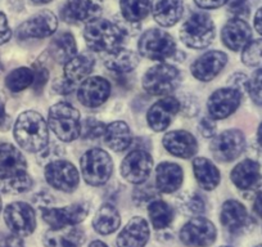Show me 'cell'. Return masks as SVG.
Instances as JSON below:
<instances>
[{
  "label": "cell",
  "mask_w": 262,
  "mask_h": 247,
  "mask_svg": "<svg viewBox=\"0 0 262 247\" xmlns=\"http://www.w3.org/2000/svg\"><path fill=\"white\" fill-rule=\"evenodd\" d=\"M32 71H34V87L35 92H41L42 88L47 85L48 80H49V71L48 69H45L41 64H35L34 67H32Z\"/></svg>",
  "instance_id": "bcb514c9"
},
{
  "label": "cell",
  "mask_w": 262,
  "mask_h": 247,
  "mask_svg": "<svg viewBox=\"0 0 262 247\" xmlns=\"http://www.w3.org/2000/svg\"><path fill=\"white\" fill-rule=\"evenodd\" d=\"M228 62V55L220 50L207 52L196 58L190 66L191 75L200 81L207 83L215 79L224 70Z\"/></svg>",
  "instance_id": "2e32d148"
},
{
  "label": "cell",
  "mask_w": 262,
  "mask_h": 247,
  "mask_svg": "<svg viewBox=\"0 0 262 247\" xmlns=\"http://www.w3.org/2000/svg\"><path fill=\"white\" fill-rule=\"evenodd\" d=\"M193 171L196 181L206 191H212L220 184L221 175L219 169L208 158L196 157L193 161Z\"/></svg>",
  "instance_id": "f546056e"
},
{
  "label": "cell",
  "mask_w": 262,
  "mask_h": 247,
  "mask_svg": "<svg viewBox=\"0 0 262 247\" xmlns=\"http://www.w3.org/2000/svg\"><path fill=\"white\" fill-rule=\"evenodd\" d=\"M258 0H228V11L234 16H248Z\"/></svg>",
  "instance_id": "f6af8a7d"
},
{
  "label": "cell",
  "mask_w": 262,
  "mask_h": 247,
  "mask_svg": "<svg viewBox=\"0 0 262 247\" xmlns=\"http://www.w3.org/2000/svg\"><path fill=\"white\" fill-rule=\"evenodd\" d=\"M221 247H231V246H221Z\"/></svg>",
  "instance_id": "be15d7a7"
},
{
  "label": "cell",
  "mask_w": 262,
  "mask_h": 247,
  "mask_svg": "<svg viewBox=\"0 0 262 247\" xmlns=\"http://www.w3.org/2000/svg\"><path fill=\"white\" fill-rule=\"evenodd\" d=\"M254 29L259 35H262V8H259L254 16Z\"/></svg>",
  "instance_id": "11a10c76"
},
{
  "label": "cell",
  "mask_w": 262,
  "mask_h": 247,
  "mask_svg": "<svg viewBox=\"0 0 262 247\" xmlns=\"http://www.w3.org/2000/svg\"><path fill=\"white\" fill-rule=\"evenodd\" d=\"M179 209L186 216H198L206 211V203L198 193L186 192L179 198Z\"/></svg>",
  "instance_id": "74e56055"
},
{
  "label": "cell",
  "mask_w": 262,
  "mask_h": 247,
  "mask_svg": "<svg viewBox=\"0 0 262 247\" xmlns=\"http://www.w3.org/2000/svg\"><path fill=\"white\" fill-rule=\"evenodd\" d=\"M104 142L115 152L127 150L133 143L131 130L123 121H113L107 125L104 133Z\"/></svg>",
  "instance_id": "4dcf8cb0"
},
{
  "label": "cell",
  "mask_w": 262,
  "mask_h": 247,
  "mask_svg": "<svg viewBox=\"0 0 262 247\" xmlns=\"http://www.w3.org/2000/svg\"><path fill=\"white\" fill-rule=\"evenodd\" d=\"M247 92L251 95V99L256 105L262 106V69H258L248 81Z\"/></svg>",
  "instance_id": "ee69618b"
},
{
  "label": "cell",
  "mask_w": 262,
  "mask_h": 247,
  "mask_svg": "<svg viewBox=\"0 0 262 247\" xmlns=\"http://www.w3.org/2000/svg\"><path fill=\"white\" fill-rule=\"evenodd\" d=\"M138 49L143 57L152 60H165L176 52L173 37L160 29H150L142 35Z\"/></svg>",
  "instance_id": "52a82bcc"
},
{
  "label": "cell",
  "mask_w": 262,
  "mask_h": 247,
  "mask_svg": "<svg viewBox=\"0 0 262 247\" xmlns=\"http://www.w3.org/2000/svg\"><path fill=\"white\" fill-rule=\"evenodd\" d=\"M221 39L226 48L238 52V50L244 49L251 43L252 30L243 19L233 18L223 27Z\"/></svg>",
  "instance_id": "603a6c76"
},
{
  "label": "cell",
  "mask_w": 262,
  "mask_h": 247,
  "mask_svg": "<svg viewBox=\"0 0 262 247\" xmlns=\"http://www.w3.org/2000/svg\"><path fill=\"white\" fill-rule=\"evenodd\" d=\"M201 134L205 138H213L216 134V123L212 118L205 117L201 120L200 127H198Z\"/></svg>",
  "instance_id": "c3c4849f"
},
{
  "label": "cell",
  "mask_w": 262,
  "mask_h": 247,
  "mask_svg": "<svg viewBox=\"0 0 262 247\" xmlns=\"http://www.w3.org/2000/svg\"><path fill=\"white\" fill-rule=\"evenodd\" d=\"M0 247H24V241L13 233H0Z\"/></svg>",
  "instance_id": "7dc6e473"
},
{
  "label": "cell",
  "mask_w": 262,
  "mask_h": 247,
  "mask_svg": "<svg viewBox=\"0 0 262 247\" xmlns=\"http://www.w3.org/2000/svg\"><path fill=\"white\" fill-rule=\"evenodd\" d=\"M256 247H262V244H258V246H256Z\"/></svg>",
  "instance_id": "6125c7cd"
},
{
  "label": "cell",
  "mask_w": 262,
  "mask_h": 247,
  "mask_svg": "<svg viewBox=\"0 0 262 247\" xmlns=\"http://www.w3.org/2000/svg\"><path fill=\"white\" fill-rule=\"evenodd\" d=\"M121 225V216L117 209L111 203H104L99 208L93 219V228L99 234H111Z\"/></svg>",
  "instance_id": "836d02e7"
},
{
  "label": "cell",
  "mask_w": 262,
  "mask_h": 247,
  "mask_svg": "<svg viewBox=\"0 0 262 247\" xmlns=\"http://www.w3.org/2000/svg\"><path fill=\"white\" fill-rule=\"evenodd\" d=\"M45 179L53 188L62 192H74L80 183V174L70 161L58 160L45 166Z\"/></svg>",
  "instance_id": "8fae6325"
},
{
  "label": "cell",
  "mask_w": 262,
  "mask_h": 247,
  "mask_svg": "<svg viewBox=\"0 0 262 247\" xmlns=\"http://www.w3.org/2000/svg\"><path fill=\"white\" fill-rule=\"evenodd\" d=\"M180 83V71L172 65L161 64L150 67L143 77V88L152 95H167Z\"/></svg>",
  "instance_id": "8992f818"
},
{
  "label": "cell",
  "mask_w": 262,
  "mask_h": 247,
  "mask_svg": "<svg viewBox=\"0 0 262 247\" xmlns=\"http://www.w3.org/2000/svg\"><path fill=\"white\" fill-rule=\"evenodd\" d=\"M3 71H4V66L3 64H2V59H0V74H2Z\"/></svg>",
  "instance_id": "91938a15"
},
{
  "label": "cell",
  "mask_w": 262,
  "mask_h": 247,
  "mask_svg": "<svg viewBox=\"0 0 262 247\" xmlns=\"http://www.w3.org/2000/svg\"><path fill=\"white\" fill-rule=\"evenodd\" d=\"M217 229L215 224L202 216L191 218L180 231V239L188 247H210L215 243Z\"/></svg>",
  "instance_id": "ba28073f"
},
{
  "label": "cell",
  "mask_w": 262,
  "mask_h": 247,
  "mask_svg": "<svg viewBox=\"0 0 262 247\" xmlns=\"http://www.w3.org/2000/svg\"><path fill=\"white\" fill-rule=\"evenodd\" d=\"M4 220L13 234L19 237L30 236L36 228V215L29 203L12 202L4 209Z\"/></svg>",
  "instance_id": "9c48e42d"
},
{
  "label": "cell",
  "mask_w": 262,
  "mask_h": 247,
  "mask_svg": "<svg viewBox=\"0 0 262 247\" xmlns=\"http://www.w3.org/2000/svg\"><path fill=\"white\" fill-rule=\"evenodd\" d=\"M102 14L100 0H67L63 7L62 17L66 22H84L90 24Z\"/></svg>",
  "instance_id": "ac0fdd59"
},
{
  "label": "cell",
  "mask_w": 262,
  "mask_h": 247,
  "mask_svg": "<svg viewBox=\"0 0 262 247\" xmlns=\"http://www.w3.org/2000/svg\"><path fill=\"white\" fill-rule=\"evenodd\" d=\"M90 211L88 202H77L66 208L40 209L42 219L50 228H62L67 225H77L86 219Z\"/></svg>",
  "instance_id": "30bf717a"
},
{
  "label": "cell",
  "mask_w": 262,
  "mask_h": 247,
  "mask_svg": "<svg viewBox=\"0 0 262 247\" xmlns=\"http://www.w3.org/2000/svg\"><path fill=\"white\" fill-rule=\"evenodd\" d=\"M253 210L259 218L262 219V192L258 193L254 198V203H253Z\"/></svg>",
  "instance_id": "db71d44e"
},
{
  "label": "cell",
  "mask_w": 262,
  "mask_h": 247,
  "mask_svg": "<svg viewBox=\"0 0 262 247\" xmlns=\"http://www.w3.org/2000/svg\"><path fill=\"white\" fill-rule=\"evenodd\" d=\"M14 139L27 152H40L49 145L47 121L35 111H25L17 118L13 129Z\"/></svg>",
  "instance_id": "6da1fadb"
},
{
  "label": "cell",
  "mask_w": 262,
  "mask_h": 247,
  "mask_svg": "<svg viewBox=\"0 0 262 247\" xmlns=\"http://www.w3.org/2000/svg\"><path fill=\"white\" fill-rule=\"evenodd\" d=\"M95 65V59L89 53L76 54L64 65V79L76 85L90 75Z\"/></svg>",
  "instance_id": "f1b7e54d"
},
{
  "label": "cell",
  "mask_w": 262,
  "mask_h": 247,
  "mask_svg": "<svg viewBox=\"0 0 262 247\" xmlns=\"http://www.w3.org/2000/svg\"><path fill=\"white\" fill-rule=\"evenodd\" d=\"M244 147H246V138L243 133L241 130L230 129L216 135L211 143L210 150L216 160L221 162H230L242 155Z\"/></svg>",
  "instance_id": "7c38bea8"
},
{
  "label": "cell",
  "mask_w": 262,
  "mask_h": 247,
  "mask_svg": "<svg viewBox=\"0 0 262 247\" xmlns=\"http://www.w3.org/2000/svg\"><path fill=\"white\" fill-rule=\"evenodd\" d=\"M243 64L249 67H261L262 69V39L252 42L243 49L242 54Z\"/></svg>",
  "instance_id": "60d3db41"
},
{
  "label": "cell",
  "mask_w": 262,
  "mask_h": 247,
  "mask_svg": "<svg viewBox=\"0 0 262 247\" xmlns=\"http://www.w3.org/2000/svg\"><path fill=\"white\" fill-rule=\"evenodd\" d=\"M34 71L29 67H19L9 72L6 77V87L12 93H18L34 84Z\"/></svg>",
  "instance_id": "8d00e7d4"
},
{
  "label": "cell",
  "mask_w": 262,
  "mask_h": 247,
  "mask_svg": "<svg viewBox=\"0 0 262 247\" xmlns=\"http://www.w3.org/2000/svg\"><path fill=\"white\" fill-rule=\"evenodd\" d=\"M49 53L58 64H67L77 54V45L74 35L70 32H60L55 35L49 45Z\"/></svg>",
  "instance_id": "d6a6232c"
},
{
  "label": "cell",
  "mask_w": 262,
  "mask_h": 247,
  "mask_svg": "<svg viewBox=\"0 0 262 247\" xmlns=\"http://www.w3.org/2000/svg\"><path fill=\"white\" fill-rule=\"evenodd\" d=\"M257 140H258L259 146H261V147H262V122L259 123L258 130H257Z\"/></svg>",
  "instance_id": "9f6ffc18"
},
{
  "label": "cell",
  "mask_w": 262,
  "mask_h": 247,
  "mask_svg": "<svg viewBox=\"0 0 262 247\" xmlns=\"http://www.w3.org/2000/svg\"><path fill=\"white\" fill-rule=\"evenodd\" d=\"M110 95L111 83L102 76L88 77L77 90V99L82 106L90 108L102 106Z\"/></svg>",
  "instance_id": "e0dca14e"
},
{
  "label": "cell",
  "mask_w": 262,
  "mask_h": 247,
  "mask_svg": "<svg viewBox=\"0 0 262 247\" xmlns=\"http://www.w3.org/2000/svg\"><path fill=\"white\" fill-rule=\"evenodd\" d=\"M32 184H34V180L29 175V173H26L22 174V175L2 180L0 188L4 193H24L31 190Z\"/></svg>",
  "instance_id": "f35d334b"
},
{
  "label": "cell",
  "mask_w": 262,
  "mask_h": 247,
  "mask_svg": "<svg viewBox=\"0 0 262 247\" xmlns=\"http://www.w3.org/2000/svg\"><path fill=\"white\" fill-rule=\"evenodd\" d=\"M220 219L223 225L231 233L244 232L253 225L251 216L247 213L243 203L236 200H228L221 208Z\"/></svg>",
  "instance_id": "44dd1931"
},
{
  "label": "cell",
  "mask_w": 262,
  "mask_h": 247,
  "mask_svg": "<svg viewBox=\"0 0 262 247\" xmlns=\"http://www.w3.org/2000/svg\"><path fill=\"white\" fill-rule=\"evenodd\" d=\"M64 153L66 151L62 146L52 143V145L47 146L42 151H40L39 156H37V161H39V163H41L42 166H47L49 165L50 162L62 160Z\"/></svg>",
  "instance_id": "7bdbcfd3"
},
{
  "label": "cell",
  "mask_w": 262,
  "mask_h": 247,
  "mask_svg": "<svg viewBox=\"0 0 262 247\" xmlns=\"http://www.w3.org/2000/svg\"><path fill=\"white\" fill-rule=\"evenodd\" d=\"M148 214L156 229H165L173 220V211L168 203L162 200H155L148 205Z\"/></svg>",
  "instance_id": "d590c367"
},
{
  "label": "cell",
  "mask_w": 262,
  "mask_h": 247,
  "mask_svg": "<svg viewBox=\"0 0 262 247\" xmlns=\"http://www.w3.org/2000/svg\"><path fill=\"white\" fill-rule=\"evenodd\" d=\"M153 158L148 151H131L121 163V175L133 184H142L148 180L152 171Z\"/></svg>",
  "instance_id": "4fadbf2b"
},
{
  "label": "cell",
  "mask_w": 262,
  "mask_h": 247,
  "mask_svg": "<svg viewBox=\"0 0 262 247\" xmlns=\"http://www.w3.org/2000/svg\"><path fill=\"white\" fill-rule=\"evenodd\" d=\"M31 2L34 4H47V3H50L52 0H31Z\"/></svg>",
  "instance_id": "680465c9"
},
{
  "label": "cell",
  "mask_w": 262,
  "mask_h": 247,
  "mask_svg": "<svg viewBox=\"0 0 262 247\" xmlns=\"http://www.w3.org/2000/svg\"><path fill=\"white\" fill-rule=\"evenodd\" d=\"M180 39L193 49L207 48L215 39V25L212 18L203 12H194L186 18L180 30Z\"/></svg>",
  "instance_id": "277c9868"
},
{
  "label": "cell",
  "mask_w": 262,
  "mask_h": 247,
  "mask_svg": "<svg viewBox=\"0 0 262 247\" xmlns=\"http://www.w3.org/2000/svg\"><path fill=\"white\" fill-rule=\"evenodd\" d=\"M84 242V231L75 225L50 228L44 234V243L47 247H81Z\"/></svg>",
  "instance_id": "484cf974"
},
{
  "label": "cell",
  "mask_w": 262,
  "mask_h": 247,
  "mask_svg": "<svg viewBox=\"0 0 262 247\" xmlns=\"http://www.w3.org/2000/svg\"><path fill=\"white\" fill-rule=\"evenodd\" d=\"M90 247H108V246L102 241H94L90 243Z\"/></svg>",
  "instance_id": "6f0895ef"
},
{
  "label": "cell",
  "mask_w": 262,
  "mask_h": 247,
  "mask_svg": "<svg viewBox=\"0 0 262 247\" xmlns=\"http://www.w3.org/2000/svg\"><path fill=\"white\" fill-rule=\"evenodd\" d=\"M231 181L236 188L246 192L259 190L262 186V174L258 162L251 158L239 162L231 171Z\"/></svg>",
  "instance_id": "ffe728a7"
},
{
  "label": "cell",
  "mask_w": 262,
  "mask_h": 247,
  "mask_svg": "<svg viewBox=\"0 0 262 247\" xmlns=\"http://www.w3.org/2000/svg\"><path fill=\"white\" fill-rule=\"evenodd\" d=\"M158 193L160 191L157 190L156 186L150 183H142L138 184V187L134 190L133 193V201L137 206H142L148 203L149 205L152 201L158 200Z\"/></svg>",
  "instance_id": "ab89813d"
},
{
  "label": "cell",
  "mask_w": 262,
  "mask_h": 247,
  "mask_svg": "<svg viewBox=\"0 0 262 247\" xmlns=\"http://www.w3.org/2000/svg\"><path fill=\"white\" fill-rule=\"evenodd\" d=\"M184 13L183 0H153V18L162 27H171L178 24Z\"/></svg>",
  "instance_id": "83f0119b"
},
{
  "label": "cell",
  "mask_w": 262,
  "mask_h": 247,
  "mask_svg": "<svg viewBox=\"0 0 262 247\" xmlns=\"http://www.w3.org/2000/svg\"><path fill=\"white\" fill-rule=\"evenodd\" d=\"M12 37L11 27H9L8 21H7L6 14L0 12V45L6 44Z\"/></svg>",
  "instance_id": "681fc988"
},
{
  "label": "cell",
  "mask_w": 262,
  "mask_h": 247,
  "mask_svg": "<svg viewBox=\"0 0 262 247\" xmlns=\"http://www.w3.org/2000/svg\"><path fill=\"white\" fill-rule=\"evenodd\" d=\"M198 7L203 9H215L220 8L224 4L228 3V0H194Z\"/></svg>",
  "instance_id": "816d5d0a"
},
{
  "label": "cell",
  "mask_w": 262,
  "mask_h": 247,
  "mask_svg": "<svg viewBox=\"0 0 262 247\" xmlns=\"http://www.w3.org/2000/svg\"><path fill=\"white\" fill-rule=\"evenodd\" d=\"M0 211H2V197H0Z\"/></svg>",
  "instance_id": "94428289"
},
{
  "label": "cell",
  "mask_w": 262,
  "mask_h": 247,
  "mask_svg": "<svg viewBox=\"0 0 262 247\" xmlns=\"http://www.w3.org/2000/svg\"><path fill=\"white\" fill-rule=\"evenodd\" d=\"M84 37L90 49L107 54L122 48L125 34L117 24L98 18L90 24H86Z\"/></svg>",
  "instance_id": "7a4b0ae2"
},
{
  "label": "cell",
  "mask_w": 262,
  "mask_h": 247,
  "mask_svg": "<svg viewBox=\"0 0 262 247\" xmlns=\"http://www.w3.org/2000/svg\"><path fill=\"white\" fill-rule=\"evenodd\" d=\"M53 88H54L55 92L60 93V94H71L75 90V85L67 81L64 77L62 80H57L54 83V85H53Z\"/></svg>",
  "instance_id": "f907efd6"
},
{
  "label": "cell",
  "mask_w": 262,
  "mask_h": 247,
  "mask_svg": "<svg viewBox=\"0 0 262 247\" xmlns=\"http://www.w3.org/2000/svg\"><path fill=\"white\" fill-rule=\"evenodd\" d=\"M120 8L126 22L137 24L149 13L150 0H120Z\"/></svg>",
  "instance_id": "e575fe53"
},
{
  "label": "cell",
  "mask_w": 262,
  "mask_h": 247,
  "mask_svg": "<svg viewBox=\"0 0 262 247\" xmlns=\"http://www.w3.org/2000/svg\"><path fill=\"white\" fill-rule=\"evenodd\" d=\"M11 118L6 112V105L4 100L0 98V130H8L11 127Z\"/></svg>",
  "instance_id": "f5cc1de1"
},
{
  "label": "cell",
  "mask_w": 262,
  "mask_h": 247,
  "mask_svg": "<svg viewBox=\"0 0 262 247\" xmlns=\"http://www.w3.org/2000/svg\"><path fill=\"white\" fill-rule=\"evenodd\" d=\"M48 122L53 133L62 142H72L81 135L80 112L67 102L55 103L50 107Z\"/></svg>",
  "instance_id": "3957f363"
},
{
  "label": "cell",
  "mask_w": 262,
  "mask_h": 247,
  "mask_svg": "<svg viewBox=\"0 0 262 247\" xmlns=\"http://www.w3.org/2000/svg\"><path fill=\"white\" fill-rule=\"evenodd\" d=\"M58 27V19L54 13L42 11L30 17L17 29L18 39H44L55 32Z\"/></svg>",
  "instance_id": "5bb4252c"
},
{
  "label": "cell",
  "mask_w": 262,
  "mask_h": 247,
  "mask_svg": "<svg viewBox=\"0 0 262 247\" xmlns=\"http://www.w3.org/2000/svg\"><path fill=\"white\" fill-rule=\"evenodd\" d=\"M104 65L111 71L126 74V72L133 71L139 65V57L133 50L120 48L104 55Z\"/></svg>",
  "instance_id": "1f68e13d"
},
{
  "label": "cell",
  "mask_w": 262,
  "mask_h": 247,
  "mask_svg": "<svg viewBox=\"0 0 262 247\" xmlns=\"http://www.w3.org/2000/svg\"><path fill=\"white\" fill-rule=\"evenodd\" d=\"M81 174L85 181L93 187H100L110 180L113 171L111 156L102 148H92L80 160Z\"/></svg>",
  "instance_id": "5b68a950"
},
{
  "label": "cell",
  "mask_w": 262,
  "mask_h": 247,
  "mask_svg": "<svg viewBox=\"0 0 262 247\" xmlns=\"http://www.w3.org/2000/svg\"><path fill=\"white\" fill-rule=\"evenodd\" d=\"M149 239V225L142 216H135L117 237L118 247H144Z\"/></svg>",
  "instance_id": "cb8c5ba5"
},
{
  "label": "cell",
  "mask_w": 262,
  "mask_h": 247,
  "mask_svg": "<svg viewBox=\"0 0 262 247\" xmlns=\"http://www.w3.org/2000/svg\"><path fill=\"white\" fill-rule=\"evenodd\" d=\"M184 180L183 169L173 162H161L156 169V187L162 193H173Z\"/></svg>",
  "instance_id": "4316f807"
},
{
  "label": "cell",
  "mask_w": 262,
  "mask_h": 247,
  "mask_svg": "<svg viewBox=\"0 0 262 247\" xmlns=\"http://www.w3.org/2000/svg\"><path fill=\"white\" fill-rule=\"evenodd\" d=\"M163 146L171 155L180 158H190L198 151L196 139L185 130H173L163 137Z\"/></svg>",
  "instance_id": "d4e9b609"
},
{
  "label": "cell",
  "mask_w": 262,
  "mask_h": 247,
  "mask_svg": "<svg viewBox=\"0 0 262 247\" xmlns=\"http://www.w3.org/2000/svg\"><path fill=\"white\" fill-rule=\"evenodd\" d=\"M105 125L102 121L97 120L94 117H86L84 122H81V135L84 139H98L100 137H104Z\"/></svg>",
  "instance_id": "b9f144b4"
},
{
  "label": "cell",
  "mask_w": 262,
  "mask_h": 247,
  "mask_svg": "<svg viewBox=\"0 0 262 247\" xmlns=\"http://www.w3.org/2000/svg\"><path fill=\"white\" fill-rule=\"evenodd\" d=\"M27 173V162L18 148L9 143L0 145V179L13 178Z\"/></svg>",
  "instance_id": "7402d4cb"
},
{
  "label": "cell",
  "mask_w": 262,
  "mask_h": 247,
  "mask_svg": "<svg viewBox=\"0 0 262 247\" xmlns=\"http://www.w3.org/2000/svg\"><path fill=\"white\" fill-rule=\"evenodd\" d=\"M180 111V102L173 97L157 100L147 113V121L155 132H163L170 127L171 121Z\"/></svg>",
  "instance_id": "d6986e66"
},
{
  "label": "cell",
  "mask_w": 262,
  "mask_h": 247,
  "mask_svg": "<svg viewBox=\"0 0 262 247\" xmlns=\"http://www.w3.org/2000/svg\"><path fill=\"white\" fill-rule=\"evenodd\" d=\"M242 102V93L234 88H221L208 98V113L213 120H224L236 111Z\"/></svg>",
  "instance_id": "9a60e30c"
}]
</instances>
